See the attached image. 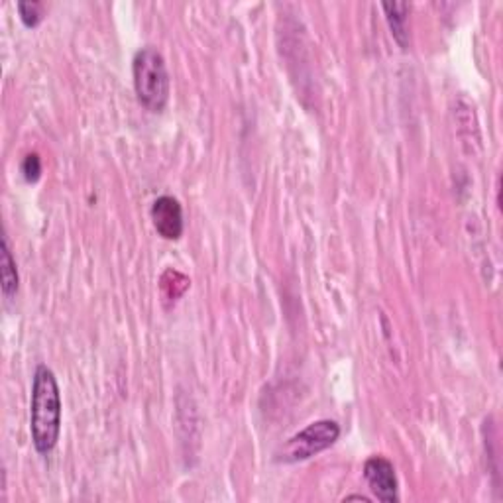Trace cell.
Here are the masks:
<instances>
[{
	"mask_svg": "<svg viewBox=\"0 0 503 503\" xmlns=\"http://www.w3.org/2000/svg\"><path fill=\"white\" fill-rule=\"evenodd\" d=\"M32 442L40 454H50L60 441L61 433V394L58 379L48 366L36 368L32 382L30 405Z\"/></svg>",
	"mask_w": 503,
	"mask_h": 503,
	"instance_id": "cell-1",
	"label": "cell"
},
{
	"mask_svg": "<svg viewBox=\"0 0 503 503\" xmlns=\"http://www.w3.org/2000/svg\"><path fill=\"white\" fill-rule=\"evenodd\" d=\"M132 77L142 107L162 113L170 103V73L163 55L152 46L138 50L132 60Z\"/></svg>",
	"mask_w": 503,
	"mask_h": 503,
	"instance_id": "cell-2",
	"label": "cell"
},
{
	"mask_svg": "<svg viewBox=\"0 0 503 503\" xmlns=\"http://www.w3.org/2000/svg\"><path fill=\"white\" fill-rule=\"evenodd\" d=\"M340 437V424L331 419H322L317 423H311L307 429L293 434L282 449L277 451V462L295 464L309 461V458L325 452L327 449L339 441Z\"/></svg>",
	"mask_w": 503,
	"mask_h": 503,
	"instance_id": "cell-3",
	"label": "cell"
},
{
	"mask_svg": "<svg viewBox=\"0 0 503 503\" xmlns=\"http://www.w3.org/2000/svg\"><path fill=\"white\" fill-rule=\"evenodd\" d=\"M364 478L372 494L384 503L399 501V484L396 468L384 456L368 458L364 464Z\"/></svg>",
	"mask_w": 503,
	"mask_h": 503,
	"instance_id": "cell-4",
	"label": "cell"
},
{
	"mask_svg": "<svg viewBox=\"0 0 503 503\" xmlns=\"http://www.w3.org/2000/svg\"><path fill=\"white\" fill-rule=\"evenodd\" d=\"M152 220L158 234L165 240H179L185 228L183 209L175 197L163 195L154 200Z\"/></svg>",
	"mask_w": 503,
	"mask_h": 503,
	"instance_id": "cell-5",
	"label": "cell"
},
{
	"mask_svg": "<svg viewBox=\"0 0 503 503\" xmlns=\"http://www.w3.org/2000/svg\"><path fill=\"white\" fill-rule=\"evenodd\" d=\"M387 24L391 28V33H394L396 42L399 43L401 48L409 46V13H411V5L409 3H384L382 5Z\"/></svg>",
	"mask_w": 503,
	"mask_h": 503,
	"instance_id": "cell-6",
	"label": "cell"
},
{
	"mask_svg": "<svg viewBox=\"0 0 503 503\" xmlns=\"http://www.w3.org/2000/svg\"><path fill=\"white\" fill-rule=\"evenodd\" d=\"M0 272H3V293L6 299L14 297L18 292V284H20V277H18V270H16V260L13 256V250H10V242L5 237L3 238V264H0Z\"/></svg>",
	"mask_w": 503,
	"mask_h": 503,
	"instance_id": "cell-7",
	"label": "cell"
},
{
	"mask_svg": "<svg viewBox=\"0 0 503 503\" xmlns=\"http://www.w3.org/2000/svg\"><path fill=\"white\" fill-rule=\"evenodd\" d=\"M16 8L22 24L26 28H36L43 20V13H46V5L36 3V0H22V3L16 5Z\"/></svg>",
	"mask_w": 503,
	"mask_h": 503,
	"instance_id": "cell-8",
	"label": "cell"
},
{
	"mask_svg": "<svg viewBox=\"0 0 503 503\" xmlns=\"http://www.w3.org/2000/svg\"><path fill=\"white\" fill-rule=\"evenodd\" d=\"M22 173L28 183H36L42 177V160L38 154H28L24 162H22Z\"/></svg>",
	"mask_w": 503,
	"mask_h": 503,
	"instance_id": "cell-9",
	"label": "cell"
},
{
	"mask_svg": "<svg viewBox=\"0 0 503 503\" xmlns=\"http://www.w3.org/2000/svg\"><path fill=\"white\" fill-rule=\"evenodd\" d=\"M352 499H358V501H366V503H368V501H370V499H368L366 496H349V498H346L344 501H352Z\"/></svg>",
	"mask_w": 503,
	"mask_h": 503,
	"instance_id": "cell-10",
	"label": "cell"
}]
</instances>
